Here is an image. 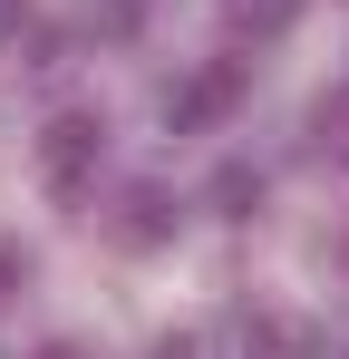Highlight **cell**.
Instances as JSON below:
<instances>
[{
  "label": "cell",
  "instance_id": "8992f818",
  "mask_svg": "<svg viewBox=\"0 0 349 359\" xmlns=\"http://www.w3.org/2000/svg\"><path fill=\"white\" fill-rule=\"evenodd\" d=\"M136 20H146V0H107V10H97V29H107V39H126Z\"/></svg>",
  "mask_w": 349,
  "mask_h": 359
},
{
  "label": "cell",
  "instance_id": "52a82bcc",
  "mask_svg": "<svg viewBox=\"0 0 349 359\" xmlns=\"http://www.w3.org/2000/svg\"><path fill=\"white\" fill-rule=\"evenodd\" d=\"M20 282H29V252H20V243H0V301L20 292Z\"/></svg>",
  "mask_w": 349,
  "mask_h": 359
},
{
  "label": "cell",
  "instance_id": "9c48e42d",
  "mask_svg": "<svg viewBox=\"0 0 349 359\" xmlns=\"http://www.w3.org/2000/svg\"><path fill=\"white\" fill-rule=\"evenodd\" d=\"M156 359H194V340H165V350H156Z\"/></svg>",
  "mask_w": 349,
  "mask_h": 359
},
{
  "label": "cell",
  "instance_id": "ba28073f",
  "mask_svg": "<svg viewBox=\"0 0 349 359\" xmlns=\"http://www.w3.org/2000/svg\"><path fill=\"white\" fill-rule=\"evenodd\" d=\"M20 20H29V0H0V39H10V29H20Z\"/></svg>",
  "mask_w": 349,
  "mask_h": 359
},
{
  "label": "cell",
  "instance_id": "277c9868",
  "mask_svg": "<svg viewBox=\"0 0 349 359\" xmlns=\"http://www.w3.org/2000/svg\"><path fill=\"white\" fill-rule=\"evenodd\" d=\"M165 233H174L165 184H136V194H126V243H165Z\"/></svg>",
  "mask_w": 349,
  "mask_h": 359
},
{
  "label": "cell",
  "instance_id": "6da1fadb",
  "mask_svg": "<svg viewBox=\"0 0 349 359\" xmlns=\"http://www.w3.org/2000/svg\"><path fill=\"white\" fill-rule=\"evenodd\" d=\"M97 156H107V126H97V117H49V136H39V175H49V194H88Z\"/></svg>",
  "mask_w": 349,
  "mask_h": 359
},
{
  "label": "cell",
  "instance_id": "3957f363",
  "mask_svg": "<svg viewBox=\"0 0 349 359\" xmlns=\"http://www.w3.org/2000/svg\"><path fill=\"white\" fill-rule=\"evenodd\" d=\"M233 29H252V39H282L291 20H301V0H214Z\"/></svg>",
  "mask_w": 349,
  "mask_h": 359
},
{
  "label": "cell",
  "instance_id": "30bf717a",
  "mask_svg": "<svg viewBox=\"0 0 349 359\" xmlns=\"http://www.w3.org/2000/svg\"><path fill=\"white\" fill-rule=\"evenodd\" d=\"M39 359H78V350H68V340H58V350H39Z\"/></svg>",
  "mask_w": 349,
  "mask_h": 359
},
{
  "label": "cell",
  "instance_id": "5b68a950",
  "mask_svg": "<svg viewBox=\"0 0 349 359\" xmlns=\"http://www.w3.org/2000/svg\"><path fill=\"white\" fill-rule=\"evenodd\" d=\"M214 204H224L233 224H242V214L262 204V175H252V165H224V175H214Z\"/></svg>",
  "mask_w": 349,
  "mask_h": 359
},
{
  "label": "cell",
  "instance_id": "7a4b0ae2",
  "mask_svg": "<svg viewBox=\"0 0 349 359\" xmlns=\"http://www.w3.org/2000/svg\"><path fill=\"white\" fill-rule=\"evenodd\" d=\"M242 97V59H214V68H194L184 88H165V126H214Z\"/></svg>",
  "mask_w": 349,
  "mask_h": 359
}]
</instances>
